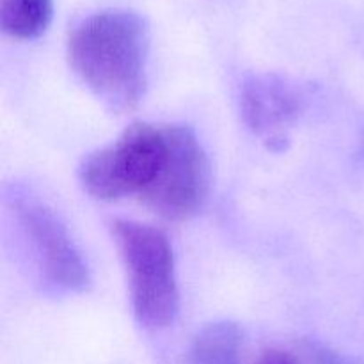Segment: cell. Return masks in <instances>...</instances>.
<instances>
[{
  "mask_svg": "<svg viewBox=\"0 0 364 364\" xmlns=\"http://www.w3.org/2000/svg\"><path fill=\"white\" fill-rule=\"evenodd\" d=\"M148 52V23L127 9L91 14L68 38L70 66L114 112L135 109L144 96Z\"/></svg>",
  "mask_w": 364,
  "mask_h": 364,
  "instance_id": "cell-1",
  "label": "cell"
},
{
  "mask_svg": "<svg viewBox=\"0 0 364 364\" xmlns=\"http://www.w3.org/2000/svg\"><path fill=\"white\" fill-rule=\"evenodd\" d=\"M123 262L134 315L148 329H164L176 320L180 290L173 247L156 228L116 219L110 226Z\"/></svg>",
  "mask_w": 364,
  "mask_h": 364,
  "instance_id": "cell-2",
  "label": "cell"
},
{
  "mask_svg": "<svg viewBox=\"0 0 364 364\" xmlns=\"http://www.w3.org/2000/svg\"><path fill=\"white\" fill-rule=\"evenodd\" d=\"M169 151L167 124L134 123L114 144L91 153L78 169L82 188L100 201L141 199L162 173Z\"/></svg>",
  "mask_w": 364,
  "mask_h": 364,
  "instance_id": "cell-3",
  "label": "cell"
},
{
  "mask_svg": "<svg viewBox=\"0 0 364 364\" xmlns=\"http://www.w3.org/2000/svg\"><path fill=\"white\" fill-rule=\"evenodd\" d=\"M11 210L45 287L60 294L87 290V263L60 217L45 201L21 191L11 198Z\"/></svg>",
  "mask_w": 364,
  "mask_h": 364,
  "instance_id": "cell-4",
  "label": "cell"
},
{
  "mask_svg": "<svg viewBox=\"0 0 364 364\" xmlns=\"http://www.w3.org/2000/svg\"><path fill=\"white\" fill-rule=\"evenodd\" d=\"M169 151L153 187L139 201L167 220L194 217L210 192V162L198 135L187 124H167Z\"/></svg>",
  "mask_w": 364,
  "mask_h": 364,
  "instance_id": "cell-5",
  "label": "cell"
},
{
  "mask_svg": "<svg viewBox=\"0 0 364 364\" xmlns=\"http://www.w3.org/2000/svg\"><path fill=\"white\" fill-rule=\"evenodd\" d=\"M302 107L301 91L277 75H256L242 87L240 110L245 124L274 149L287 141V130L301 116Z\"/></svg>",
  "mask_w": 364,
  "mask_h": 364,
  "instance_id": "cell-6",
  "label": "cell"
},
{
  "mask_svg": "<svg viewBox=\"0 0 364 364\" xmlns=\"http://www.w3.org/2000/svg\"><path fill=\"white\" fill-rule=\"evenodd\" d=\"M191 364H242V331L233 322H213L196 334Z\"/></svg>",
  "mask_w": 364,
  "mask_h": 364,
  "instance_id": "cell-7",
  "label": "cell"
},
{
  "mask_svg": "<svg viewBox=\"0 0 364 364\" xmlns=\"http://www.w3.org/2000/svg\"><path fill=\"white\" fill-rule=\"evenodd\" d=\"M52 16L53 0H0V25L11 38H39Z\"/></svg>",
  "mask_w": 364,
  "mask_h": 364,
  "instance_id": "cell-8",
  "label": "cell"
},
{
  "mask_svg": "<svg viewBox=\"0 0 364 364\" xmlns=\"http://www.w3.org/2000/svg\"><path fill=\"white\" fill-rule=\"evenodd\" d=\"M295 358H297L299 364H361L358 359L348 358V355L340 354L331 347L315 343V341L301 343Z\"/></svg>",
  "mask_w": 364,
  "mask_h": 364,
  "instance_id": "cell-9",
  "label": "cell"
},
{
  "mask_svg": "<svg viewBox=\"0 0 364 364\" xmlns=\"http://www.w3.org/2000/svg\"><path fill=\"white\" fill-rule=\"evenodd\" d=\"M256 364H299L294 354L283 350H267L259 355Z\"/></svg>",
  "mask_w": 364,
  "mask_h": 364,
  "instance_id": "cell-10",
  "label": "cell"
},
{
  "mask_svg": "<svg viewBox=\"0 0 364 364\" xmlns=\"http://www.w3.org/2000/svg\"><path fill=\"white\" fill-rule=\"evenodd\" d=\"M363 153H364V134H363Z\"/></svg>",
  "mask_w": 364,
  "mask_h": 364,
  "instance_id": "cell-11",
  "label": "cell"
}]
</instances>
